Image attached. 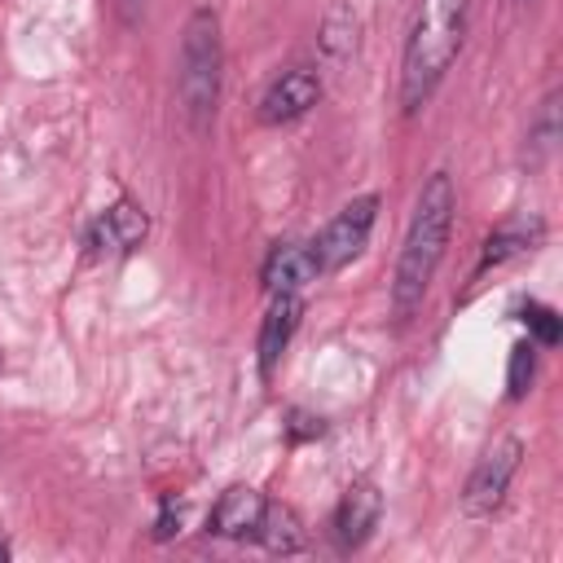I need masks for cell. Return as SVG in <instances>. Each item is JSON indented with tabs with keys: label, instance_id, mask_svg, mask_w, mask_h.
<instances>
[{
	"label": "cell",
	"instance_id": "3",
	"mask_svg": "<svg viewBox=\"0 0 563 563\" xmlns=\"http://www.w3.org/2000/svg\"><path fill=\"white\" fill-rule=\"evenodd\" d=\"M220 79H224V40H220V18L216 9H194L185 31H180V106L194 132H207L220 106Z\"/></svg>",
	"mask_w": 563,
	"mask_h": 563
},
{
	"label": "cell",
	"instance_id": "2",
	"mask_svg": "<svg viewBox=\"0 0 563 563\" xmlns=\"http://www.w3.org/2000/svg\"><path fill=\"white\" fill-rule=\"evenodd\" d=\"M466 4L471 0H418L413 26L405 40V66H400V110L418 114L431 92L440 88L444 70L453 66L466 31Z\"/></svg>",
	"mask_w": 563,
	"mask_h": 563
},
{
	"label": "cell",
	"instance_id": "16",
	"mask_svg": "<svg viewBox=\"0 0 563 563\" xmlns=\"http://www.w3.org/2000/svg\"><path fill=\"white\" fill-rule=\"evenodd\" d=\"M554 136H559V123H554V97H545V101H541V114H537V123H532V132H528V141L537 145V158L554 145Z\"/></svg>",
	"mask_w": 563,
	"mask_h": 563
},
{
	"label": "cell",
	"instance_id": "13",
	"mask_svg": "<svg viewBox=\"0 0 563 563\" xmlns=\"http://www.w3.org/2000/svg\"><path fill=\"white\" fill-rule=\"evenodd\" d=\"M255 541L268 554H299L308 545V532H303V523H299V515L290 506H264L260 528H255Z\"/></svg>",
	"mask_w": 563,
	"mask_h": 563
},
{
	"label": "cell",
	"instance_id": "4",
	"mask_svg": "<svg viewBox=\"0 0 563 563\" xmlns=\"http://www.w3.org/2000/svg\"><path fill=\"white\" fill-rule=\"evenodd\" d=\"M374 216H378V194H361V198H352V202L321 229V238L312 242L317 268H321V273H334V268L352 264V260L365 251V242H369Z\"/></svg>",
	"mask_w": 563,
	"mask_h": 563
},
{
	"label": "cell",
	"instance_id": "1",
	"mask_svg": "<svg viewBox=\"0 0 563 563\" xmlns=\"http://www.w3.org/2000/svg\"><path fill=\"white\" fill-rule=\"evenodd\" d=\"M453 211H457V194H453L449 172L427 176V185L413 202V220H409L405 242H400L396 277H391L396 317H413V308L422 303V295H427V286H431V277L444 260V246H449V233H453Z\"/></svg>",
	"mask_w": 563,
	"mask_h": 563
},
{
	"label": "cell",
	"instance_id": "5",
	"mask_svg": "<svg viewBox=\"0 0 563 563\" xmlns=\"http://www.w3.org/2000/svg\"><path fill=\"white\" fill-rule=\"evenodd\" d=\"M519 457H523V444L515 435H501L493 449H484V457L475 462V471L466 479V493H462V510L471 519H488L506 501L510 479L519 471Z\"/></svg>",
	"mask_w": 563,
	"mask_h": 563
},
{
	"label": "cell",
	"instance_id": "19",
	"mask_svg": "<svg viewBox=\"0 0 563 563\" xmlns=\"http://www.w3.org/2000/svg\"><path fill=\"white\" fill-rule=\"evenodd\" d=\"M0 369H4V352H0Z\"/></svg>",
	"mask_w": 563,
	"mask_h": 563
},
{
	"label": "cell",
	"instance_id": "14",
	"mask_svg": "<svg viewBox=\"0 0 563 563\" xmlns=\"http://www.w3.org/2000/svg\"><path fill=\"white\" fill-rule=\"evenodd\" d=\"M523 325L532 330V339H537L541 347H554V343H559V334H563L559 312H554V308H545V303H528V308H523Z\"/></svg>",
	"mask_w": 563,
	"mask_h": 563
},
{
	"label": "cell",
	"instance_id": "17",
	"mask_svg": "<svg viewBox=\"0 0 563 563\" xmlns=\"http://www.w3.org/2000/svg\"><path fill=\"white\" fill-rule=\"evenodd\" d=\"M180 532V510L172 506V501H163V510H158V519H154V541H167V537H176Z\"/></svg>",
	"mask_w": 563,
	"mask_h": 563
},
{
	"label": "cell",
	"instance_id": "12",
	"mask_svg": "<svg viewBox=\"0 0 563 563\" xmlns=\"http://www.w3.org/2000/svg\"><path fill=\"white\" fill-rule=\"evenodd\" d=\"M541 238H545V220H541V216H515V220L497 224V229L488 233V242H484V255H479V268H475V273L497 268V264H506V260L532 251Z\"/></svg>",
	"mask_w": 563,
	"mask_h": 563
},
{
	"label": "cell",
	"instance_id": "11",
	"mask_svg": "<svg viewBox=\"0 0 563 563\" xmlns=\"http://www.w3.org/2000/svg\"><path fill=\"white\" fill-rule=\"evenodd\" d=\"M299 317H303V299L299 295H273V303H268V312L260 321V374L264 378H273L290 334L299 330Z\"/></svg>",
	"mask_w": 563,
	"mask_h": 563
},
{
	"label": "cell",
	"instance_id": "7",
	"mask_svg": "<svg viewBox=\"0 0 563 563\" xmlns=\"http://www.w3.org/2000/svg\"><path fill=\"white\" fill-rule=\"evenodd\" d=\"M317 277H321V268H317L312 242H277L260 268V282L268 295H299Z\"/></svg>",
	"mask_w": 563,
	"mask_h": 563
},
{
	"label": "cell",
	"instance_id": "18",
	"mask_svg": "<svg viewBox=\"0 0 563 563\" xmlns=\"http://www.w3.org/2000/svg\"><path fill=\"white\" fill-rule=\"evenodd\" d=\"M4 559H9V545H4V541H0V563H4Z\"/></svg>",
	"mask_w": 563,
	"mask_h": 563
},
{
	"label": "cell",
	"instance_id": "9",
	"mask_svg": "<svg viewBox=\"0 0 563 563\" xmlns=\"http://www.w3.org/2000/svg\"><path fill=\"white\" fill-rule=\"evenodd\" d=\"M264 506H268V501H264L260 488L233 484V488H224V493L216 497V506H211V515H207V532L229 537V541H246V537H255Z\"/></svg>",
	"mask_w": 563,
	"mask_h": 563
},
{
	"label": "cell",
	"instance_id": "15",
	"mask_svg": "<svg viewBox=\"0 0 563 563\" xmlns=\"http://www.w3.org/2000/svg\"><path fill=\"white\" fill-rule=\"evenodd\" d=\"M532 369H537V356H532V339H528V343H515V347H510V374H506V387H510V396H515V400L528 391V383H532Z\"/></svg>",
	"mask_w": 563,
	"mask_h": 563
},
{
	"label": "cell",
	"instance_id": "10",
	"mask_svg": "<svg viewBox=\"0 0 563 563\" xmlns=\"http://www.w3.org/2000/svg\"><path fill=\"white\" fill-rule=\"evenodd\" d=\"M145 233H150L145 211H141L136 202L119 198L110 211H101V216L92 220V229H88V246H92V251H119V255H123V251H136Z\"/></svg>",
	"mask_w": 563,
	"mask_h": 563
},
{
	"label": "cell",
	"instance_id": "8",
	"mask_svg": "<svg viewBox=\"0 0 563 563\" xmlns=\"http://www.w3.org/2000/svg\"><path fill=\"white\" fill-rule=\"evenodd\" d=\"M378 515H383V493H378L369 479L347 484V493H343L339 506H334V541H339L343 550L365 545V537L378 528Z\"/></svg>",
	"mask_w": 563,
	"mask_h": 563
},
{
	"label": "cell",
	"instance_id": "6",
	"mask_svg": "<svg viewBox=\"0 0 563 563\" xmlns=\"http://www.w3.org/2000/svg\"><path fill=\"white\" fill-rule=\"evenodd\" d=\"M317 97H321V75H317L312 66H290V70H282V75L268 84V92L260 97V119H264L268 128L295 123V119H303V114L317 106Z\"/></svg>",
	"mask_w": 563,
	"mask_h": 563
}]
</instances>
